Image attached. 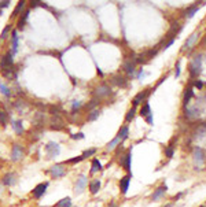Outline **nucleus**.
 <instances>
[{"instance_id":"obj_1","label":"nucleus","mask_w":206,"mask_h":207,"mask_svg":"<svg viewBox=\"0 0 206 207\" xmlns=\"http://www.w3.org/2000/svg\"><path fill=\"white\" fill-rule=\"evenodd\" d=\"M45 152H47L48 158H55L56 155H59V152H61V147H59L58 143L49 141L48 144L45 145Z\"/></svg>"},{"instance_id":"obj_2","label":"nucleus","mask_w":206,"mask_h":207,"mask_svg":"<svg viewBox=\"0 0 206 207\" xmlns=\"http://www.w3.org/2000/svg\"><path fill=\"white\" fill-rule=\"evenodd\" d=\"M23 158V147L21 144H14L11 149V161L13 162H19Z\"/></svg>"},{"instance_id":"obj_3","label":"nucleus","mask_w":206,"mask_h":207,"mask_svg":"<svg viewBox=\"0 0 206 207\" xmlns=\"http://www.w3.org/2000/svg\"><path fill=\"white\" fill-rule=\"evenodd\" d=\"M49 174L54 177V178H61L66 174V167L63 166L62 163H58V165H54V166L49 169Z\"/></svg>"},{"instance_id":"obj_4","label":"nucleus","mask_w":206,"mask_h":207,"mask_svg":"<svg viewBox=\"0 0 206 207\" xmlns=\"http://www.w3.org/2000/svg\"><path fill=\"white\" fill-rule=\"evenodd\" d=\"M13 52H8V54H6L3 58H1V60H0V67H1V70H6V69L8 67H13L14 65V59H13Z\"/></svg>"},{"instance_id":"obj_5","label":"nucleus","mask_w":206,"mask_h":207,"mask_svg":"<svg viewBox=\"0 0 206 207\" xmlns=\"http://www.w3.org/2000/svg\"><path fill=\"white\" fill-rule=\"evenodd\" d=\"M47 188H48V182H41V184L35 187V189L32 191V195H33L36 199H40L41 196L47 192Z\"/></svg>"},{"instance_id":"obj_6","label":"nucleus","mask_w":206,"mask_h":207,"mask_svg":"<svg viewBox=\"0 0 206 207\" xmlns=\"http://www.w3.org/2000/svg\"><path fill=\"white\" fill-rule=\"evenodd\" d=\"M201 63H202V58L201 56H197L194 59V62L191 63L190 66V73H191V77H195L201 73Z\"/></svg>"},{"instance_id":"obj_7","label":"nucleus","mask_w":206,"mask_h":207,"mask_svg":"<svg viewBox=\"0 0 206 207\" xmlns=\"http://www.w3.org/2000/svg\"><path fill=\"white\" fill-rule=\"evenodd\" d=\"M87 182H88L87 177H85V176H80L78 178H77V181H76V185H74V192H76V194H81V192L85 189V185H87Z\"/></svg>"},{"instance_id":"obj_8","label":"nucleus","mask_w":206,"mask_h":207,"mask_svg":"<svg viewBox=\"0 0 206 207\" xmlns=\"http://www.w3.org/2000/svg\"><path fill=\"white\" fill-rule=\"evenodd\" d=\"M1 182L7 187H11V185H15L17 182V174L15 173H7L3 178H1Z\"/></svg>"},{"instance_id":"obj_9","label":"nucleus","mask_w":206,"mask_h":207,"mask_svg":"<svg viewBox=\"0 0 206 207\" xmlns=\"http://www.w3.org/2000/svg\"><path fill=\"white\" fill-rule=\"evenodd\" d=\"M110 93H111V89L109 85H100L95 89V95L98 98H104V96H109Z\"/></svg>"},{"instance_id":"obj_10","label":"nucleus","mask_w":206,"mask_h":207,"mask_svg":"<svg viewBox=\"0 0 206 207\" xmlns=\"http://www.w3.org/2000/svg\"><path fill=\"white\" fill-rule=\"evenodd\" d=\"M131 174H128V176L122 177L121 180H120V191H121V194L125 195L126 192H128V188H129V182H131Z\"/></svg>"},{"instance_id":"obj_11","label":"nucleus","mask_w":206,"mask_h":207,"mask_svg":"<svg viewBox=\"0 0 206 207\" xmlns=\"http://www.w3.org/2000/svg\"><path fill=\"white\" fill-rule=\"evenodd\" d=\"M111 82L114 84V85H117V86H126V84H128V81H126L125 77L120 76V74L113 76L111 77Z\"/></svg>"},{"instance_id":"obj_12","label":"nucleus","mask_w":206,"mask_h":207,"mask_svg":"<svg viewBox=\"0 0 206 207\" xmlns=\"http://www.w3.org/2000/svg\"><path fill=\"white\" fill-rule=\"evenodd\" d=\"M52 125H51V129H55V131H59V129H62L63 128V119L59 115H55L52 117Z\"/></svg>"},{"instance_id":"obj_13","label":"nucleus","mask_w":206,"mask_h":207,"mask_svg":"<svg viewBox=\"0 0 206 207\" xmlns=\"http://www.w3.org/2000/svg\"><path fill=\"white\" fill-rule=\"evenodd\" d=\"M166 189H168L166 185H162V187H159V188L155 189V191H154V194H152V200H158V199L161 198L162 195L166 192Z\"/></svg>"},{"instance_id":"obj_14","label":"nucleus","mask_w":206,"mask_h":207,"mask_svg":"<svg viewBox=\"0 0 206 207\" xmlns=\"http://www.w3.org/2000/svg\"><path fill=\"white\" fill-rule=\"evenodd\" d=\"M11 41H13V55H14L18 51V33H17V30H13V33H11Z\"/></svg>"},{"instance_id":"obj_15","label":"nucleus","mask_w":206,"mask_h":207,"mask_svg":"<svg viewBox=\"0 0 206 207\" xmlns=\"http://www.w3.org/2000/svg\"><path fill=\"white\" fill-rule=\"evenodd\" d=\"M100 181L99 180H94V181H91V184H90V191H91V194L92 195H96L99 192V189H100Z\"/></svg>"},{"instance_id":"obj_16","label":"nucleus","mask_w":206,"mask_h":207,"mask_svg":"<svg viewBox=\"0 0 206 207\" xmlns=\"http://www.w3.org/2000/svg\"><path fill=\"white\" fill-rule=\"evenodd\" d=\"M194 159H195V162L198 165H201L203 162V151H202V148H195V151H194Z\"/></svg>"},{"instance_id":"obj_17","label":"nucleus","mask_w":206,"mask_h":207,"mask_svg":"<svg viewBox=\"0 0 206 207\" xmlns=\"http://www.w3.org/2000/svg\"><path fill=\"white\" fill-rule=\"evenodd\" d=\"M128 133H129V129H128V126H122L121 129H120V132H118V139H120V141H124L125 139H128Z\"/></svg>"},{"instance_id":"obj_18","label":"nucleus","mask_w":206,"mask_h":207,"mask_svg":"<svg viewBox=\"0 0 206 207\" xmlns=\"http://www.w3.org/2000/svg\"><path fill=\"white\" fill-rule=\"evenodd\" d=\"M131 158H132V156H131V151H128V152L125 154L124 159L121 161V163L124 165V167H125V169H126L128 171L131 170Z\"/></svg>"},{"instance_id":"obj_19","label":"nucleus","mask_w":206,"mask_h":207,"mask_svg":"<svg viewBox=\"0 0 206 207\" xmlns=\"http://www.w3.org/2000/svg\"><path fill=\"white\" fill-rule=\"evenodd\" d=\"M13 129L15 131L17 135H22L23 133V126L21 121H13Z\"/></svg>"},{"instance_id":"obj_20","label":"nucleus","mask_w":206,"mask_h":207,"mask_svg":"<svg viewBox=\"0 0 206 207\" xmlns=\"http://www.w3.org/2000/svg\"><path fill=\"white\" fill-rule=\"evenodd\" d=\"M55 206H56V207H72V199H70V198H63V199H61Z\"/></svg>"},{"instance_id":"obj_21","label":"nucleus","mask_w":206,"mask_h":207,"mask_svg":"<svg viewBox=\"0 0 206 207\" xmlns=\"http://www.w3.org/2000/svg\"><path fill=\"white\" fill-rule=\"evenodd\" d=\"M99 170H102V163L99 162L98 159H94V161H92V165H91V173L95 174V173Z\"/></svg>"},{"instance_id":"obj_22","label":"nucleus","mask_w":206,"mask_h":207,"mask_svg":"<svg viewBox=\"0 0 206 207\" xmlns=\"http://www.w3.org/2000/svg\"><path fill=\"white\" fill-rule=\"evenodd\" d=\"M146 95H147V92H140V93H138L136 96H135V99H133V107H136L138 104H140L142 102H143V99L146 98Z\"/></svg>"},{"instance_id":"obj_23","label":"nucleus","mask_w":206,"mask_h":207,"mask_svg":"<svg viewBox=\"0 0 206 207\" xmlns=\"http://www.w3.org/2000/svg\"><path fill=\"white\" fill-rule=\"evenodd\" d=\"M26 6V1L25 0H21V1H18V4H17V7H15V10H14V13H13V17H17L21 11L23 10V7Z\"/></svg>"},{"instance_id":"obj_24","label":"nucleus","mask_w":206,"mask_h":207,"mask_svg":"<svg viewBox=\"0 0 206 207\" xmlns=\"http://www.w3.org/2000/svg\"><path fill=\"white\" fill-rule=\"evenodd\" d=\"M28 17H29V10H26V11L23 13L22 17L19 18V21H18V29H22V27H23V25H25V22H26Z\"/></svg>"},{"instance_id":"obj_25","label":"nucleus","mask_w":206,"mask_h":207,"mask_svg":"<svg viewBox=\"0 0 206 207\" xmlns=\"http://www.w3.org/2000/svg\"><path fill=\"white\" fill-rule=\"evenodd\" d=\"M124 69H125V72L129 74V76H132L135 73V63L132 62H126L125 65H124Z\"/></svg>"},{"instance_id":"obj_26","label":"nucleus","mask_w":206,"mask_h":207,"mask_svg":"<svg viewBox=\"0 0 206 207\" xmlns=\"http://www.w3.org/2000/svg\"><path fill=\"white\" fill-rule=\"evenodd\" d=\"M0 92H1V95H4V96H7V98L11 95V91H10V88L6 85V84H3V82H0Z\"/></svg>"},{"instance_id":"obj_27","label":"nucleus","mask_w":206,"mask_h":207,"mask_svg":"<svg viewBox=\"0 0 206 207\" xmlns=\"http://www.w3.org/2000/svg\"><path fill=\"white\" fill-rule=\"evenodd\" d=\"M140 114H142L143 117H148V115L151 114V110H150V104H148V103H144V106L142 107V110H140Z\"/></svg>"},{"instance_id":"obj_28","label":"nucleus","mask_w":206,"mask_h":207,"mask_svg":"<svg viewBox=\"0 0 206 207\" xmlns=\"http://www.w3.org/2000/svg\"><path fill=\"white\" fill-rule=\"evenodd\" d=\"M99 115H100V110H96V108H95V110H92L90 113V115H88V121H95Z\"/></svg>"},{"instance_id":"obj_29","label":"nucleus","mask_w":206,"mask_h":207,"mask_svg":"<svg viewBox=\"0 0 206 207\" xmlns=\"http://www.w3.org/2000/svg\"><path fill=\"white\" fill-rule=\"evenodd\" d=\"M193 96H194V91L191 89V88H190V89H187V92L184 93V103L187 104L188 102H190V99L193 98Z\"/></svg>"},{"instance_id":"obj_30","label":"nucleus","mask_w":206,"mask_h":207,"mask_svg":"<svg viewBox=\"0 0 206 207\" xmlns=\"http://www.w3.org/2000/svg\"><path fill=\"white\" fill-rule=\"evenodd\" d=\"M197 39V33H194V34H191L190 36V39H188L187 41H186V44H184V48H190L191 47V44L194 43V40Z\"/></svg>"},{"instance_id":"obj_31","label":"nucleus","mask_w":206,"mask_h":207,"mask_svg":"<svg viewBox=\"0 0 206 207\" xmlns=\"http://www.w3.org/2000/svg\"><path fill=\"white\" fill-rule=\"evenodd\" d=\"M133 117H135V107H132V108H131V110H129V111L126 113L125 121H126V122H131V121H132V119H133Z\"/></svg>"},{"instance_id":"obj_32","label":"nucleus","mask_w":206,"mask_h":207,"mask_svg":"<svg viewBox=\"0 0 206 207\" xmlns=\"http://www.w3.org/2000/svg\"><path fill=\"white\" fill-rule=\"evenodd\" d=\"M0 123L3 126H6V123H7V114L3 110H0Z\"/></svg>"},{"instance_id":"obj_33","label":"nucleus","mask_w":206,"mask_h":207,"mask_svg":"<svg viewBox=\"0 0 206 207\" xmlns=\"http://www.w3.org/2000/svg\"><path fill=\"white\" fill-rule=\"evenodd\" d=\"M117 143H120V139H118V137H116L114 140H111V141L109 143L107 149H114V148H116V145H117Z\"/></svg>"},{"instance_id":"obj_34","label":"nucleus","mask_w":206,"mask_h":207,"mask_svg":"<svg viewBox=\"0 0 206 207\" xmlns=\"http://www.w3.org/2000/svg\"><path fill=\"white\" fill-rule=\"evenodd\" d=\"M59 111H61V108L58 106H49V113L52 115H59Z\"/></svg>"},{"instance_id":"obj_35","label":"nucleus","mask_w":206,"mask_h":207,"mask_svg":"<svg viewBox=\"0 0 206 207\" xmlns=\"http://www.w3.org/2000/svg\"><path fill=\"white\" fill-rule=\"evenodd\" d=\"M96 152V149L95 148H92V149H88V151H85L81 156H83V159H85V158H88V156H91V155H94V154Z\"/></svg>"},{"instance_id":"obj_36","label":"nucleus","mask_w":206,"mask_h":207,"mask_svg":"<svg viewBox=\"0 0 206 207\" xmlns=\"http://www.w3.org/2000/svg\"><path fill=\"white\" fill-rule=\"evenodd\" d=\"M197 10H198V6H194V7H191V8L188 10V11H187V17H188V18H191L194 14L197 13Z\"/></svg>"},{"instance_id":"obj_37","label":"nucleus","mask_w":206,"mask_h":207,"mask_svg":"<svg viewBox=\"0 0 206 207\" xmlns=\"http://www.w3.org/2000/svg\"><path fill=\"white\" fill-rule=\"evenodd\" d=\"M10 30V26H6L4 29H3V32H1V36H0V40H4L6 37H7V33H8Z\"/></svg>"},{"instance_id":"obj_38","label":"nucleus","mask_w":206,"mask_h":207,"mask_svg":"<svg viewBox=\"0 0 206 207\" xmlns=\"http://www.w3.org/2000/svg\"><path fill=\"white\" fill-rule=\"evenodd\" d=\"M165 155L168 158H172L173 156V147H168V148L165 149Z\"/></svg>"},{"instance_id":"obj_39","label":"nucleus","mask_w":206,"mask_h":207,"mask_svg":"<svg viewBox=\"0 0 206 207\" xmlns=\"http://www.w3.org/2000/svg\"><path fill=\"white\" fill-rule=\"evenodd\" d=\"M73 140H81V139H84V133H74V135L70 136Z\"/></svg>"},{"instance_id":"obj_40","label":"nucleus","mask_w":206,"mask_h":207,"mask_svg":"<svg viewBox=\"0 0 206 207\" xmlns=\"http://www.w3.org/2000/svg\"><path fill=\"white\" fill-rule=\"evenodd\" d=\"M98 104V99H94V100H91V103L90 104H87V108L88 110H91V108H94L95 106Z\"/></svg>"},{"instance_id":"obj_41","label":"nucleus","mask_w":206,"mask_h":207,"mask_svg":"<svg viewBox=\"0 0 206 207\" xmlns=\"http://www.w3.org/2000/svg\"><path fill=\"white\" fill-rule=\"evenodd\" d=\"M80 161H83V156H77V158H73V159H69L67 163H78Z\"/></svg>"},{"instance_id":"obj_42","label":"nucleus","mask_w":206,"mask_h":207,"mask_svg":"<svg viewBox=\"0 0 206 207\" xmlns=\"http://www.w3.org/2000/svg\"><path fill=\"white\" fill-rule=\"evenodd\" d=\"M83 106V102H74L73 103V111H76V108H80Z\"/></svg>"},{"instance_id":"obj_43","label":"nucleus","mask_w":206,"mask_h":207,"mask_svg":"<svg viewBox=\"0 0 206 207\" xmlns=\"http://www.w3.org/2000/svg\"><path fill=\"white\" fill-rule=\"evenodd\" d=\"M10 6V1L8 0H4V1H0V10L4 8V7H8Z\"/></svg>"},{"instance_id":"obj_44","label":"nucleus","mask_w":206,"mask_h":207,"mask_svg":"<svg viewBox=\"0 0 206 207\" xmlns=\"http://www.w3.org/2000/svg\"><path fill=\"white\" fill-rule=\"evenodd\" d=\"M180 76V62H177V65H176V77Z\"/></svg>"},{"instance_id":"obj_45","label":"nucleus","mask_w":206,"mask_h":207,"mask_svg":"<svg viewBox=\"0 0 206 207\" xmlns=\"http://www.w3.org/2000/svg\"><path fill=\"white\" fill-rule=\"evenodd\" d=\"M195 86H197L198 89H201L202 86H203V82H202V81H195Z\"/></svg>"},{"instance_id":"obj_46","label":"nucleus","mask_w":206,"mask_h":207,"mask_svg":"<svg viewBox=\"0 0 206 207\" xmlns=\"http://www.w3.org/2000/svg\"><path fill=\"white\" fill-rule=\"evenodd\" d=\"M146 119H147V122H148V123H150V125H151V123H152V115H151V114H150L148 117H146Z\"/></svg>"},{"instance_id":"obj_47","label":"nucleus","mask_w":206,"mask_h":207,"mask_svg":"<svg viewBox=\"0 0 206 207\" xmlns=\"http://www.w3.org/2000/svg\"><path fill=\"white\" fill-rule=\"evenodd\" d=\"M109 207H116V204H114V203H111V204H109Z\"/></svg>"},{"instance_id":"obj_48","label":"nucleus","mask_w":206,"mask_h":207,"mask_svg":"<svg viewBox=\"0 0 206 207\" xmlns=\"http://www.w3.org/2000/svg\"><path fill=\"white\" fill-rule=\"evenodd\" d=\"M165 207H172V206H170V204H166V206Z\"/></svg>"}]
</instances>
